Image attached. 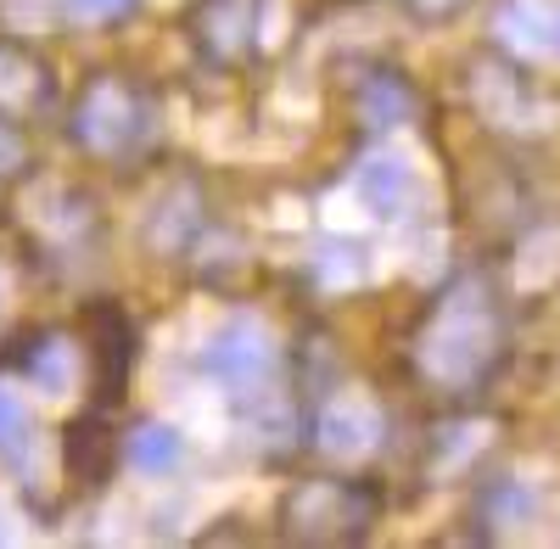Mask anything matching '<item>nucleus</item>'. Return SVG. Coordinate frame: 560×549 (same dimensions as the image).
Returning a JSON list of instances; mask_svg holds the SVG:
<instances>
[{
	"label": "nucleus",
	"instance_id": "f257e3e1",
	"mask_svg": "<svg viewBox=\"0 0 560 549\" xmlns=\"http://www.w3.org/2000/svg\"><path fill=\"white\" fill-rule=\"evenodd\" d=\"M493 348H499V326H493L482 292L459 287L443 303V314L432 319V331L420 337V364H427V376H438L443 387H465L493 364Z\"/></svg>",
	"mask_w": 560,
	"mask_h": 549
},
{
	"label": "nucleus",
	"instance_id": "f03ea898",
	"mask_svg": "<svg viewBox=\"0 0 560 549\" xmlns=\"http://www.w3.org/2000/svg\"><path fill=\"white\" fill-rule=\"evenodd\" d=\"M359 208L370 219H409L427 208V174L409 152H370L359 168H353V186Z\"/></svg>",
	"mask_w": 560,
	"mask_h": 549
},
{
	"label": "nucleus",
	"instance_id": "7ed1b4c3",
	"mask_svg": "<svg viewBox=\"0 0 560 549\" xmlns=\"http://www.w3.org/2000/svg\"><path fill=\"white\" fill-rule=\"evenodd\" d=\"M208 359H213V376L230 382V393H247L269 371L275 337H269V326H264L258 314H236V319H224L219 337L208 342Z\"/></svg>",
	"mask_w": 560,
	"mask_h": 549
},
{
	"label": "nucleus",
	"instance_id": "20e7f679",
	"mask_svg": "<svg viewBox=\"0 0 560 549\" xmlns=\"http://www.w3.org/2000/svg\"><path fill=\"white\" fill-rule=\"evenodd\" d=\"M314 437L331 460H364L370 448L382 443V409L370 393H337L325 398L319 421H314Z\"/></svg>",
	"mask_w": 560,
	"mask_h": 549
},
{
	"label": "nucleus",
	"instance_id": "39448f33",
	"mask_svg": "<svg viewBox=\"0 0 560 549\" xmlns=\"http://www.w3.org/2000/svg\"><path fill=\"white\" fill-rule=\"evenodd\" d=\"M499 39L527 62H560V0H504Z\"/></svg>",
	"mask_w": 560,
	"mask_h": 549
},
{
	"label": "nucleus",
	"instance_id": "423d86ee",
	"mask_svg": "<svg viewBox=\"0 0 560 549\" xmlns=\"http://www.w3.org/2000/svg\"><path fill=\"white\" fill-rule=\"evenodd\" d=\"M84 141L96 147V152H118L129 141V129H135V102L124 96L118 84H96L84 96Z\"/></svg>",
	"mask_w": 560,
	"mask_h": 549
},
{
	"label": "nucleus",
	"instance_id": "0eeeda50",
	"mask_svg": "<svg viewBox=\"0 0 560 549\" xmlns=\"http://www.w3.org/2000/svg\"><path fill=\"white\" fill-rule=\"evenodd\" d=\"M129 466L140 477H168L179 466V432L174 427H140V432H129Z\"/></svg>",
	"mask_w": 560,
	"mask_h": 549
},
{
	"label": "nucleus",
	"instance_id": "6e6552de",
	"mask_svg": "<svg viewBox=\"0 0 560 549\" xmlns=\"http://www.w3.org/2000/svg\"><path fill=\"white\" fill-rule=\"evenodd\" d=\"M314 269H319L325 287H359L364 274H370L364 247H359V242H342V231H337V242H325V247L314 253Z\"/></svg>",
	"mask_w": 560,
	"mask_h": 549
},
{
	"label": "nucleus",
	"instance_id": "1a4fd4ad",
	"mask_svg": "<svg viewBox=\"0 0 560 549\" xmlns=\"http://www.w3.org/2000/svg\"><path fill=\"white\" fill-rule=\"evenodd\" d=\"M34 382H39V393H51V398H68V393H73V382H79V359H73V348H68L62 337L39 348V359H34Z\"/></svg>",
	"mask_w": 560,
	"mask_h": 549
},
{
	"label": "nucleus",
	"instance_id": "9d476101",
	"mask_svg": "<svg viewBox=\"0 0 560 549\" xmlns=\"http://www.w3.org/2000/svg\"><path fill=\"white\" fill-rule=\"evenodd\" d=\"M560 274V231H544L522 247V264H516V281L522 287H549Z\"/></svg>",
	"mask_w": 560,
	"mask_h": 549
},
{
	"label": "nucleus",
	"instance_id": "9b49d317",
	"mask_svg": "<svg viewBox=\"0 0 560 549\" xmlns=\"http://www.w3.org/2000/svg\"><path fill=\"white\" fill-rule=\"evenodd\" d=\"M34 90H39L34 62H23L18 51H0V107H7V113H23V107L34 102Z\"/></svg>",
	"mask_w": 560,
	"mask_h": 549
},
{
	"label": "nucleus",
	"instance_id": "f8f14e48",
	"mask_svg": "<svg viewBox=\"0 0 560 549\" xmlns=\"http://www.w3.org/2000/svg\"><path fill=\"white\" fill-rule=\"evenodd\" d=\"M359 107H364L370 124H398V118L409 113V96H404L393 79H370V84L359 90Z\"/></svg>",
	"mask_w": 560,
	"mask_h": 549
},
{
	"label": "nucleus",
	"instance_id": "ddd939ff",
	"mask_svg": "<svg viewBox=\"0 0 560 549\" xmlns=\"http://www.w3.org/2000/svg\"><path fill=\"white\" fill-rule=\"evenodd\" d=\"M179 421L185 427H191V432H213L219 421H224V387H191V393H185L179 398Z\"/></svg>",
	"mask_w": 560,
	"mask_h": 549
},
{
	"label": "nucleus",
	"instance_id": "4468645a",
	"mask_svg": "<svg viewBox=\"0 0 560 549\" xmlns=\"http://www.w3.org/2000/svg\"><path fill=\"white\" fill-rule=\"evenodd\" d=\"M23 437H28V409H23V398L7 382H0V443L18 448Z\"/></svg>",
	"mask_w": 560,
	"mask_h": 549
},
{
	"label": "nucleus",
	"instance_id": "2eb2a0df",
	"mask_svg": "<svg viewBox=\"0 0 560 549\" xmlns=\"http://www.w3.org/2000/svg\"><path fill=\"white\" fill-rule=\"evenodd\" d=\"M73 7V17H84V23H107V17H118L129 0H68Z\"/></svg>",
	"mask_w": 560,
	"mask_h": 549
},
{
	"label": "nucleus",
	"instance_id": "dca6fc26",
	"mask_svg": "<svg viewBox=\"0 0 560 549\" xmlns=\"http://www.w3.org/2000/svg\"><path fill=\"white\" fill-rule=\"evenodd\" d=\"M18 157H23L18 129H7V124H0V168H18Z\"/></svg>",
	"mask_w": 560,
	"mask_h": 549
},
{
	"label": "nucleus",
	"instance_id": "f3484780",
	"mask_svg": "<svg viewBox=\"0 0 560 549\" xmlns=\"http://www.w3.org/2000/svg\"><path fill=\"white\" fill-rule=\"evenodd\" d=\"M12 538H18V516L0 505V544H12Z\"/></svg>",
	"mask_w": 560,
	"mask_h": 549
},
{
	"label": "nucleus",
	"instance_id": "a211bd4d",
	"mask_svg": "<svg viewBox=\"0 0 560 549\" xmlns=\"http://www.w3.org/2000/svg\"><path fill=\"white\" fill-rule=\"evenodd\" d=\"M7 303H12V281L0 274V319H7Z\"/></svg>",
	"mask_w": 560,
	"mask_h": 549
},
{
	"label": "nucleus",
	"instance_id": "6ab92c4d",
	"mask_svg": "<svg viewBox=\"0 0 560 549\" xmlns=\"http://www.w3.org/2000/svg\"><path fill=\"white\" fill-rule=\"evenodd\" d=\"M427 7H448V0H427Z\"/></svg>",
	"mask_w": 560,
	"mask_h": 549
}]
</instances>
